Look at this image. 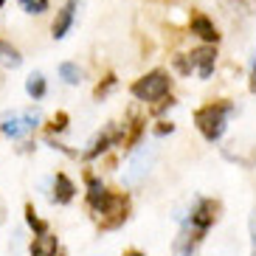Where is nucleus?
I'll use <instances>...</instances> for the list:
<instances>
[{
    "label": "nucleus",
    "instance_id": "nucleus-2",
    "mask_svg": "<svg viewBox=\"0 0 256 256\" xmlns=\"http://www.w3.org/2000/svg\"><path fill=\"white\" fill-rule=\"evenodd\" d=\"M234 113V104L228 98H220V102H208V104L197 107L194 110V127L200 130V136L206 141H220L222 132L228 127V116Z\"/></svg>",
    "mask_w": 256,
    "mask_h": 256
},
{
    "label": "nucleus",
    "instance_id": "nucleus-29",
    "mask_svg": "<svg viewBox=\"0 0 256 256\" xmlns=\"http://www.w3.org/2000/svg\"><path fill=\"white\" fill-rule=\"evenodd\" d=\"M3 6H6V0H0V8H3Z\"/></svg>",
    "mask_w": 256,
    "mask_h": 256
},
{
    "label": "nucleus",
    "instance_id": "nucleus-18",
    "mask_svg": "<svg viewBox=\"0 0 256 256\" xmlns=\"http://www.w3.org/2000/svg\"><path fill=\"white\" fill-rule=\"evenodd\" d=\"M26 222L31 226V231H34V234L48 231V222H46V220H40V217H37V211H34V206H31V203H26Z\"/></svg>",
    "mask_w": 256,
    "mask_h": 256
},
{
    "label": "nucleus",
    "instance_id": "nucleus-26",
    "mask_svg": "<svg viewBox=\"0 0 256 256\" xmlns=\"http://www.w3.org/2000/svg\"><path fill=\"white\" fill-rule=\"evenodd\" d=\"M250 93L256 96V62H254V70H250Z\"/></svg>",
    "mask_w": 256,
    "mask_h": 256
},
{
    "label": "nucleus",
    "instance_id": "nucleus-15",
    "mask_svg": "<svg viewBox=\"0 0 256 256\" xmlns=\"http://www.w3.org/2000/svg\"><path fill=\"white\" fill-rule=\"evenodd\" d=\"M46 90H48V88H46V76L40 74V70H34V74L26 79V93H28V96L37 102V98L46 96Z\"/></svg>",
    "mask_w": 256,
    "mask_h": 256
},
{
    "label": "nucleus",
    "instance_id": "nucleus-10",
    "mask_svg": "<svg viewBox=\"0 0 256 256\" xmlns=\"http://www.w3.org/2000/svg\"><path fill=\"white\" fill-rule=\"evenodd\" d=\"M76 8H79V0H68V3H65L60 12H56V20L51 23V37H54V40H62V37L70 31V26H74V17H76Z\"/></svg>",
    "mask_w": 256,
    "mask_h": 256
},
{
    "label": "nucleus",
    "instance_id": "nucleus-6",
    "mask_svg": "<svg viewBox=\"0 0 256 256\" xmlns=\"http://www.w3.org/2000/svg\"><path fill=\"white\" fill-rule=\"evenodd\" d=\"M121 138H124V130H121L118 124H107V127L102 130L96 138H93L90 146L82 152V160H93V158H98L102 152H107L110 146H118Z\"/></svg>",
    "mask_w": 256,
    "mask_h": 256
},
{
    "label": "nucleus",
    "instance_id": "nucleus-1",
    "mask_svg": "<svg viewBox=\"0 0 256 256\" xmlns=\"http://www.w3.org/2000/svg\"><path fill=\"white\" fill-rule=\"evenodd\" d=\"M88 180V208L96 214V222L102 231H113V228L124 226L130 217V197L121 192H107L98 178L90 172H84Z\"/></svg>",
    "mask_w": 256,
    "mask_h": 256
},
{
    "label": "nucleus",
    "instance_id": "nucleus-5",
    "mask_svg": "<svg viewBox=\"0 0 256 256\" xmlns=\"http://www.w3.org/2000/svg\"><path fill=\"white\" fill-rule=\"evenodd\" d=\"M220 211H222L220 200H214V197H200L194 203V208H192V214H188V226L206 234L220 220Z\"/></svg>",
    "mask_w": 256,
    "mask_h": 256
},
{
    "label": "nucleus",
    "instance_id": "nucleus-21",
    "mask_svg": "<svg viewBox=\"0 0 256 256\" xmlns=\"http://www.w3.org/2000/svg\"><path fill=\"white\" fill-rule=\"evenodd\" d=\"M68 127V113H56L51 118V124L46 127V136H54V132H62V130Z\"/></svg>",
    "mask_w": 256,
    "mask_h": 256
},
{
    "label": "nucleus",
    "instance_id": "nucleus-28",
    "mask_svg": "<svg viewBox=\"0 0 256 256\" xmlns=\"http://www.w3.org/2000/svg\"><path fill=\"white\" fill-rule=\"evenodd\" d=\"M0 222H3V206H0Z\"/></svg>",
    "mask_w": 256,
    "mask_h": 256
},
{
    "label": "nucleus",
    "instance_id": "nucleus-25",
    "mask_svg": "<svg viewBox=\"0 0 256 256\" xmlns=\"http://www.w3.org/2000/svg\"><path fill=\"white\" fill-rule=\"evenodd\" d=\"M250 245H254V248H250V256H256V211L250 214Z\"/></svg>",
    "mask_w": 256,
    "mask_h": 256
},
{
    "label": "nucleus",
    "instance_id": "nucleus-9",
    "mask_svg": "<svg viewBox=\"0 0 256 256\" xmlns=\"http://www.w3.org/2000/svg\"><path fill=\"white\" fill-rule=\"evenodd\" d=\"M152 155H155V150H146V146H144L141 152H136V155H132V158H130V172L124 174V183H130V186H136L138 180H141L144 174L150 172V164H152Z\"/></svg>",
    "mask_w": 256,
    "mask_h": 256
},
{
    "label": "nucleus",
    "instance_id": "nucleus-7",
    "mask_svg": "<svg viewBox=\"0 0 256 256\" xmlns=\"http://www.w3.org/2000/svg\"><path fill=\"white\" fill-rule=\"evenodd\" d=\"M188 60V65L200 74V79H208L211 74H214V65H217V46H200V48H194V51L186 56Z\"/></svg>",
    "mask_w": 256,
    "mask_h": 256
},
{
    "label": "nucleus",
    "instance_id": "nucleus-24",
    "mask_svg": "<svg viewBox=\"0 0 256 256\" xmlns=\"http://www.w3.org/2000/svg\"><path fill=\"white\" fill-rule=\"evenodd\" d=\"M174 68L180 70V74H192V65H188V60H186V56H180V54L174 56Z\"/></svg>",
    "mask_w": 256,
    "mask_h": 256
},
{
    "label": "nucleus",
    "instance_id": "nucleus-11",
    "mask_svg": "<svg viewBox=\"0 0 256 256\" xmlns=\"http://www.w3.org/2000/svg\"><path fill=\"white\" fill-rule=\"evenodd\" d=\"M188 28H192V34H197V37L203 40V42H208V46H217L220 42V31L214 28V23H211L203 12H194V14H192Z\"/></svg>",
    "mask_w": 256,
    "mask_h": 256
},
{
    "label": "nucleus",
    "instance_id": "nucleus-19",
    "mask_svg": "<svg viewBox=\"0 0 256 256\" xmlns=\"http://www.w3.org/2000/svg\"><path fill=\"white\" fill-rule=\"evenodd\" d=\"M116 84H118L116 74H107V76H104V82H98V84H96V90H93V98H96V102H102V98H104L107 93L113 90Z\"/></svg>",
    "mask_w": 256,
    "mask_h": 256
},
{
    "label": "nucleus",
    "instance_id": "nucleus-16",
    "mask_svg": "<svg viewBox=\"0 0 256 256\" xmlns=\"http://www.w3.org/2000/svg\"><path fill=\"white\" fill-rule=\"evenodd\" d=\"M141 136H144V118L132 116V121H130V136L121 138V144H124L127 150H132V146H136V144L141 141Z\"/></svg>",
    "mask_w": 256,
    "mask_h": 256
},
{
    "label": "nucleus",
    "instance_id": "nucleus-20",
    "mask_svg": "<svg viewBox=\"0 0 256 256\" xmlns=\"http://www.w3.org/2000/svg\"><path fill=\"white\" fill-rule=\"evenodd\" d=\"M17 3L28 14H42V12H48V0H17Z\"/></svg>",
    "mask_w": 256,
    "mask_h": 256
},
{
    "label": "nucleus",
    "instance_id": "nucleus-23",
    "mask_svg": "<svg viewBox=\"0 0 256 256\" xmlns=\"http://www.w3.org/2000/svg\"><path fill=\"white\" fill-rule=\"evenodd\" d=\"M169 132H174V124L172 121H158V127H155V136H169Z\"/></svg>",
    "mask_w": 256,
    "mask_h": 256
},
{
    "label": "nucleus",
    "instance_id": "nucleus-17",
    "mask_svg": "<svg viewBox=\"0 0 256 256\" xmlns=\"http://www.w3.org/2000/svg\"><path fill=\"white\" fill-rule=\"evenodd\" d=\"M60 76L68 84H79V82H82V68H79L76 62H62V65H60Z\"/></svg>",
    "mask_w": 256,
    "mask_h": 256
},
{
    "label": "nucleus",
    "instance_id": "nucleus-22",
    "mask_svg": "<svg viewBox=\"0 0 256 256\" xmlns=\"http://www.w3.org/2000/svg\"><path fill=\"white\" fill-rule=\"evenodd\" d=\"M172 104H174V98L169 96V93H166V96H160V98H158V104L152 107V113H155V116H160V113L166 110V107H172Z\"/></svg>",
    "mask_w": 256,
    "mask_h": 256
},
{
    "label": "nucleus",
    "instance_id": "nucleus-3",
    "mask_svg": "<svg viewBox=\"0 0 256 256\" xmlns=\"http://www.w3.org/2000/svg\"><path fill=\"white\" fill-rule=\"evenodd\" d=\"M169 90H172V79H169V74L160 70V68L144 74L141 79H136L132 88H130V93H132L138 102H158V98L166 96Z\"/></svg>",
    "mask_w": 256,
    "mask_h": 256
},
{
    "label": "nucleus",
    "instance_id": "nucleus-27",
    "mask_svg": "<svg viewBox=\"0 0 256 256\" xmlns=\"http://www.w3.org/2000/svg\"><path fill=\"white\" fill-rule=\"evenodd\" d=\"M124 256H144L141 250H124Z\"/></svg>",
    "mask_w": 256,
    "mask_h": 256
},
{
    "label": "nucleus",
    "instance_id": "nucleus-14",
    "mask_svg": "<svg viewBox=\"0 0 256 256\" xmlns=\"http://www.w3.org/2000/svg\"><path fill=\"white\" fill-rule=\"evenodd\" d=\"M0 65H6V68H20L23 65L20 51L12 42H6V40H0Z\"/></svg>",
    "mask_w": 256,
    "mask_h": 256
},
{
    "label": "nucleus",
    "instance_id": "nucleus-4",
    "mask_svg": "<svg viewBox=\"0 0 256 256\" xmlns=\"http://www.w3.org/2000/svg\"><path fill=\"white\" fill-rule=\"evenodd\" d=\"M40 124V113L37 110H26V113H12L0 121V136L12 138V141H20V138L31 136Z\"/></svg>",
    "mask_w": 256,
    "mask_h": 256
},
{
    "label": "nucleus",
    "instance_id": "nucleus-12",
    "mask_svg": "<svg viewBox=\"0 0 256 256\" xmlns=\"http://www.w3.org/2000/svg\"><path fill=\"white\" fill-rule=\"evenodd\" d=\"M76 197V186L74 180H70L65 172H56V178H54V203L60 206H68L70 200Z\"/></svg>",
    "mask_w": 256,
    "mask_h": 256
},
{
    "label": "nucleus",
    "instance_id": "nucleus-8",
    "mask_svg": "<svg viewBox=\"0 0 256 256\" xmlns=\"http://www.w3.org/2000/svg\"><path fill=\"white\" fill-rule=\"evenodd\" d=\"M203 236H206L203 231H197V228H192V226L186 222V226L180 228V234L174 236V245H172L174 256H192V254L197 250V245L203 242Z\"/></svg>",
    "mask_w": 256,
    "mask_h": 256
},
{
    "label": "nucleus",
    "instance_id": "nucleus-13",
    "mask_svg": "<svg viewBox=\"0 0 256 256\" xmlns=\"http://www.w3.org/2000/svg\"><path fill=\"white\" fill-rule=\"evenodd\" d=\"M56 250H60V240H56L51 231L34 234V242H31V256H56Z\"/></svg>",
    "mask_w": 256,
    "mask_h": 256
}]
</instances>
